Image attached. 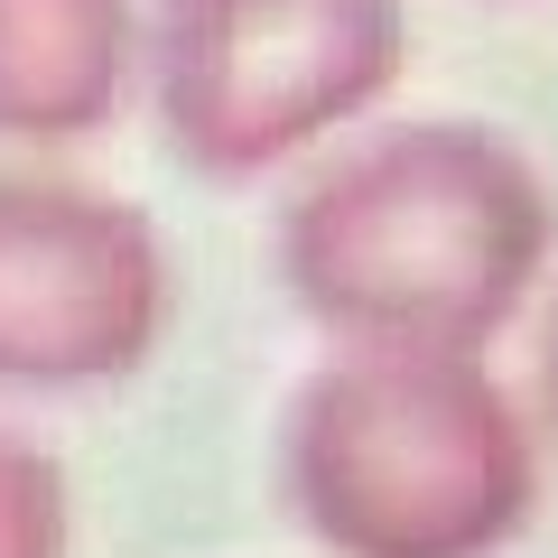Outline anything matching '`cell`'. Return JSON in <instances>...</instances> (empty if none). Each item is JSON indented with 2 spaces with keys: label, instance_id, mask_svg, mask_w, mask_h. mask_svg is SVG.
Instances as JSON below:
<instances>
[{
  "label": "cell",
  "instance_id": "1",
  "mask_svg": "<svg viewBox=\"0 0 558 558\" xmlns=\"http://www.w3.org/2000/svg\"><path fill=\"white\" fill-rule=\"evenodd\" d=\"M279 475L336 558H494L531 512L521 418L475 354L344 344L289 400Z\"/></svg>",
  "mask_w": 558,
  "mask_h": 558
},
{
  "label": "cell",
  "instance_id": "3",
  "mask_svg": "<svg viewBox=\"0 0 558 558\" xmlns=\"http://www.w3.org/2000/svg\"><path fill=\"white\" fill-rule=\"evenodd\" d=\"M0 558H65V494L57 465L0 438Z\"/></svg>",
  "mask_w": 558,
  "mask_h": 558
},
{
  "label": "cell",
  "instance_id": "2",
  "mask_svg": "<svg viewBox=\"0 0 558 558\" xmlns=\"http://www.w3.org/2000/svg\"><path fill=\"white\" fill-rule=\"evenodd\" d=\"M38 215V260L10 252L0 233V381H38V391H75V381H121L149 363L168 317L159 252L131 215Z\"/></svg>",
  "mask_w": 558,
  "mask_h": 558
}]
</instances>
